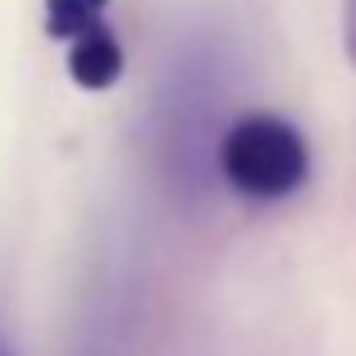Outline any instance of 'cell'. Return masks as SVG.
Instances as JSON below:
<instances>
[{
	"mask_svg": "<svg viewBox=\"0 0 356 356\" xmlns=\"http://www.w3.org/2000/svg\"><path fill=\"white\" fill-rule=\"evenodd\" d=\"M105 5H110V0H46V32L69 46L74 37L101 28L105 23Z\"/></svg>",
	"mask_w": 356,
	"mask_h": 356,
	"instance_id": "3",
	"label": "cell"
},
{
	"mask_svg": "<svg viewBox=\"0 0 356 356\" xmlns=\"http://www.w3.org/2000/svg\"><path fill=\"white\" fill-rule=\"evenodd\" d=\"M220 178L247 201H283L311 178V147L297 124L270 110L238 115L215 142Z\"/></svg>",
	"mask_w": 356,
	"mask_h": 356,
	"instance_id": "1",
	"label": "cell"
},
{
	"mask_svg": "<svg viewBox=\"0 0 356 356\" xmlns=\"http://www.w3.org/2000/svg\"><path fill=\"white\" fill-rule=\"evenodd\" d=\"M64 64H69V78L83 92H105L124 74V46H119L115 28L101 23V28L83 32V37H74V42L64 46Z\"/></svg>",
	"mask_w": 356,
	"mask_h": 356,
	"instance_id": "2",
	"label": "cell"
},
{
	"mask_svg": "<svg viewBox=\"0 0 356 356\" xmlns=\"http://www.w3.org/2000/svg\"><path fill=\"white\" fill-rule=\"evenodd\" d=\"M0 356H10V352H5V347H0Z\"/></svg>",
	"mask_w": 356,
	"mask_h": 356,
	"instance_id": "5",
	"label": "cell"
},
{
	"mask_svg": "<svg viewBox=\"0 0 356 356\" xmlns=\"http://www.w3.org/2000/svg\"><path fill=\"white\" fill-rule=\"evenodd\" d=\"M343 46H347V60L356 69V0H343Z\"/></svg>",
	"mask_w": 356,
	"mask_h": 356,
	"instance_id": "4",
	"label": "cell"
}]
</instances>
